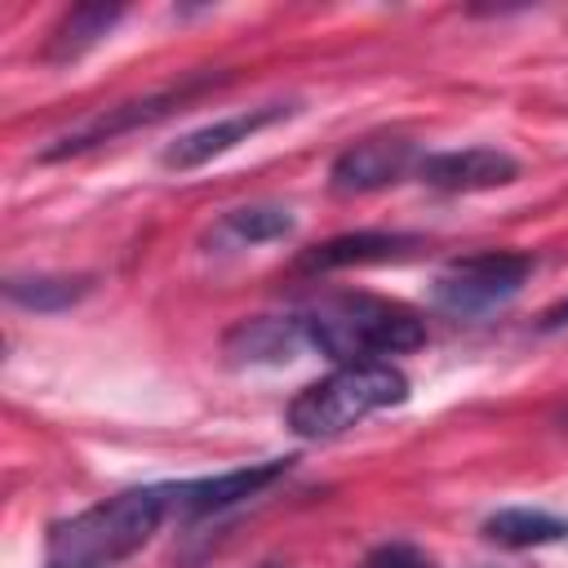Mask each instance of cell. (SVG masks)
Segmentation results:
<instances>
[{"mask_svg": "<svg viewBox=\"0 0 568 568\" xmlns=\"http://www.w3.org/2000/svg\"><path fill=\"white\" fill-rule=\"evenodd\" d=\"M302 342L337 364H382L386 355H408L426 342L417 311L373 293H333L311 302L302 315Z\"/></svg>", "mask_w": 568, "mask_h": 568, "instance_id": "obj_1", "label": "cell"}, {"mask_svg": "<svg viewBox=\"0 0 568 568\" xmlns=\"http://www.w3.org/2000/svg\"><path fill=\"white\" fill-rule=\"evenodd\" d=\"M532 275V257L524 253H506V248H493V253H470V257H457L448 262L435 284H430V302L448 315H484V311H497L506 306Z\"/></svg>", "mask_w": 568, "mask_h": 568, "instance_id": "obj_4", "label": "cell"}, {"mask_svg": "<svg viewBox=\"0 0 568 568\" xmlns=\"http://www.w3.org/2000/svg\"><path fill=\"white\" fill-rule=\"evenodd\" d=\"M89 288H93L89 275H9L4 280V297L36 315L71 311L80 297H89Z\"/></svg>", "mask_w": 568, "mask_h": 568, "instance_id": "obj_14", "label": "cell"}, {"mask_svg": "<svg viewBox=\"0 0 568 568\" xmlns=\"http://www.w3.org/2000/svg\"><path fill=\"white\" fill-rule=\"evenodd\" d=\"M284 470H288V457H271V462H253V466H240V470L173 484V515H213V510L240 506V501L257 497L262 488H271Z\"/></svg>", "mask_w": 568, "mask_h": 568, "instance_id": "obj_9", "label": "cell"}, {"mask_svg": "<svg viewBox=\"0 0 568 568\" xmlns=\"http://www.w3.org/2000/svg\"><path fill=\"white\" fill-rule=\"evenodd\" d=\"M568 324V302H559V306H550L546 315H541V328L550 333V328H564Z\"/></svg>", "mask_w": 568, "mask_h": 568, "instance_id": "obj_17", "label": "cell"}, {"mask_svg": "<svg viewBox=\"0 0 568 568\" xmlns=\"http://www.w3.org/2000/svg\"><path fill=\"white\" fill-rule=\"evenodd\" d=\"M422 240L404 235V231H351V235H333L315 248H306L297 257L302 275H324V271H346V266H368V262H390L413 253Z\"/></svg>", "mask_w": 568, "mask_h": 568, "instance_id": "obj_10", "label": "cell"}, {"mask_svg": "<svg viewBox=\"0 0 568 568\" xmlns=\"http://www.w3.org/2000/svg\"><path fill=\"white\" fill-rule=\"evenodd\" d=\"M359 568H430L413 546H377Z\"/></svg>", "mask_w": 568, "mask_h": 568, "instance_id": "obj_16", "label": "cell"}, {"mask_svg": "<svg viewBox=\"0 0 568 568\" xmlns=\"http://www.w3.org/2000/svg\"><path fill=\"white\" fill-rule=\"evenodd\" d=\"M173 515V484H146L115 493L49 532V559L62 568H111L129 555H138L155 528Z\"/></svg>", "mask_w": 568, "mask_h": 568, "instance_id": "obj_2", "label": "cell"}, {"mask_svg": "<svg viewBox=\"0 0 568 568\" xmlns=\"http://www.w3.org/2000/svg\"><path fill=\"white\" fill-rule=\"evenodd\" d=\"M417 151L408 138H390V133H377V138H364V142H351L333 169H328V186L337 195H368V191H382L390 182H399L404 173L417 169Z\"/></svg>", "mask_w": 568, "mask_h": 568, "instance_id": "obj_7", "label": "cell"}, {"mask_svg": "<svg viewBox=\"0 0 568 568\" xmlns=\"http://www.w3.org/2000/svg\"><path fill=\"white\" fill-rule=\"evenodd\" d=\"M293 111H297V102H266V106H248V111H240V115L200 124V129L182 133L178 142H169L164 155H160V164H164V169H178V173H191V169H200V164H209V160L235 151V146L248 142L253 133H262V129L288 120Z\"/></svg>", "mask_w": 568, "mask_h": 568, "instance_id": "obj_6", "label": "cell"}, {"mask_svg": "<svg viewBox=\"0 0 568 568\" xmlns=\"http://www.w3.org/2000/svg\"><path fill=\"white\" fill-rule=\"evenodd\" d=\"M426 186L435 191H493V186H506L519 178V160L497 151V146H462V151H435V155H422L417 169H413Z\"/></svg>", "mask_w": 568, "mask_h": 568, "instance_id": "obj_8", "label": "cell"}, {"mask_svg": "<svg viewBox=\"0 0 568 568\" xmlns=\"http://www.w3.org/2000/svg\"><path fill=\"white\" fill-rule=\"evenodd\" d=\"M284 235H293V213L284 204H244V209H231L217 217L209 244L244 248V244H271Z\"/></svg>", "mask_w": 568, "mask_h": 568, "instance_id": "obj_12", "label": "cell"}, {"mask_svg": "<svg viewBox=\"0 0 568 568\" xmlns=\"http://www.w3.org/2000/svg\"><path fill=\"white\" fill-rule=\"evenodd\" d=\"M213 84H222V75L204 71V75H191V80L169 84V89H160V93H146V98H133V102L106 106V111H98V115L80 120L75 129H67L53 146H44V151H40V160H67V155H80V151H89V146L111 142V138L138 133V129H146V124H155V120H164V115L182 111L195 93H204V89H213Z\"/></svg>", "mask_w": 568, "mask_h": 568, "instance_id": "obj_5", "label": "cell"}, {"mask_svg": "<svg viewBox=\"0 0 568 568\" xmlns=\"http://www.w3.org/2000/svg\"><path fill=\"white\" fill-rule=\"evenodd\" d=\"M408 399V377L382 359V364H337L328 377L302 386L288 404V430L302 439H333L364 417L395 408Z\"/></svg>", "mask_w": 568, "mask_h": 568, "instance_id": "obj_3", "label": "cell"}, {"mask_svg": "<svg viewBox=\"0 0 568 568\" xmlns=\"http://www.w3.org/2000/svg\"><path fill=\"white\" fill-rule=\"evenodd\" d=\"M53 568H62V564H53Z\"/></svg>", "mask_w": 568, "mask_h": 568, "instance_id": "obj_18", "label": "cell"}, {"mask_svg": "<svg viewBox=\"0 0 568 568\" xmlns=\"http://www.w3.org/2000/svg\"><path fill=\"white\" fill-rule=\"evenodd\" d=\"M120 18H124V4H75V9H67L62 22L53 27L49 44H44V62H75V58L89 53Z\"/></svg>", "mask_w": 568, "mask_h": 568, "instance_id": "obj_11", "label": "cell"}, {"mask_svg": "<svg viewBox=\"0 0 568 568\" xmlns=\"http://www.w3.org/2000/svg\"><path fill=\"white\" fill-rule=\"evenodd\" d=\"M297 342H302V324L297 320H266V315H257V320H244V324L231 328L226 355H235L244 364H257V359L275 364V359H288Z\"/></svg>", "mask_w": 568, "mask_h": 568, "instance_id": "obj_15", "label": "cell"}, {"mask_svg": "<svg viewBox=\"0 0 568 568\" xmlns=\"http://www.w3.org/2000/svg\"><path fill=\"white\" fill-rule=\"evenodd\" d=\"M484 537L510 550H528V546H550L568 537V519L550 515V510H528V506H506L497 515L484 519Z\"/></svg>", "mask_w": 568, "mask_h": 568, "instance_id": "obj_13", "label": "cell"}]
</instances>
